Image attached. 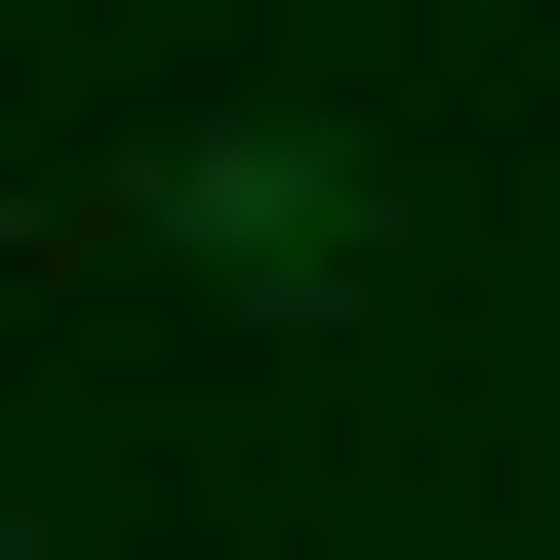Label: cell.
<instances>
[{
    "label": "cell",
    "instance_id": "1",
    "mask_svg": "<svg viewBox=\"0 0 560 560\" xmlns=\"http://www.w3.org/2000/svg\"><path fill=\"white\" fill-rule=\"evenodd\" d=\"M161 241L241 280V320H320V280H361V161H320V120H200V161H161Z\"/></svg>",
    "mask_w": 560,
    "mask_h": 560
}]
</instances>
